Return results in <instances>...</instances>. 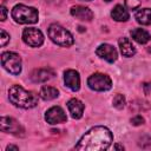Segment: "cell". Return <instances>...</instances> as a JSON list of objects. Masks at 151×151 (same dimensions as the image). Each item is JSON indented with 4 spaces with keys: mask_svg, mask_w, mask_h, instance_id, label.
Here are the masks:
<instances>
[{
    "mask_svg": "<svg viewBox=\"0 0 151 151\" xmlns=\"http://www.w3.org/2000/svg\"><path fill=\"white\" fill-rule=\"evenodd\" d=\"M67 109L72 116V118L74 119H79L83 117V112H84V104L76 98H72L67 101Z\"/></svg>",
    "mask_w": 151,
    "mask_h": 151,
    "instance_id": "5bb4252c",
    "label": "cell"
},
{
    "mask_svg": "<svg viewBox=\"0 0 151 151\" xmlns=\"http://www.w3.org/2000/svg\"><path fill=\"white\" fill-rule=\"evenodd\" d=\"M39 96L45 100H52L59 96V91L52 86H42L39 92Z\"/></svg>",
    "mask_w": 151,
    "mask_h": 151,
    "instance_id": "d6986e66",
    "label": "cell"
},
{
    "mask_svg": "<svg viewBox=\"0 0 151 151\" xmlns=\"http://www.w3.org/2000/svg\"><path fill=\"white\" fill-rule=\"evenodd\" d=\"M113 140L111 131L105 126H94L88 130L76 145V150L101 151L110 147Z\"/></svg>",
    "mask_w": 151,
    "mask_h": 151,
    "instance_id": "6da1fadb",
    "label": "cell"
},
{
    "mask_svg": "<svg viewBox=\"0 0 151 151\" xmlns=\"http://www.w3.org/2000/svg\"><path fill=\"white\" fill-rule=\"evenodd\" d=\"M134 18L140 25H151V8H142L137 11Z\"/></svg>",
    "mask_w": 151,
    "mask_h": 151,
    "instance_id": "2e32d148",
    "label": "cell"
},
{
    "mask_svg": "<svg viewBox=\"0 0 151 151\" xmlns=\"http://www.w3.org/2000/svg\"><path fill=\"white\" fill-rule=\"evenodd\" d=\"M8 98L13 105L21 109H32L38 104V96L34 92L27 91L19 85H13L9 87Z\"/></svg>",
    "mask_w": 151,
    "mask_h": 151,
    "instance_id": "7a4b0ae2",
    "label": "cell"
},
{
    "mask_svg": "<svg viewBox=\"0 0 151 151\" xmlns=\"http://www.w3.org/2000/svg\"><path fill=\"white\" fill-rule=\"evenodd\" d=\"M131 37L138 44H146L150 40V34L147 31L143 28H134L131 31Z\"/></svg>",
    "mask_w": 151,
    "mask_h": 151,
    "instance_id": "ac0fdd59",
    "label": "cell"
},
{
    "mask_svg": "<svg viewBox=\"0 0 151 151\" xmlns=\"http://www.w3.org/2000/svg\"><path fill=\"white\" fill-rule=\"evenodd\" d=\"M45 119L48 124L54 125V124L65 123L67 120V116L60 106H53L47 110V112L45 114Z\"/></svg>",
    "mask_w": 151,
    "mask_h": 151,
    "instance_id": "9c48e42d",
    "label": "cell"
},
{
    "mask_svg": "<svg viewBox=\"0 0 151 151\" xmlns=\"http://www.w3.org/2000/svg\"><path fill=\"white\" fill-rule=\"evenodd\" d=\"M96 53H97L98 57L105 59L109 63L116 61L117 60V57H118L117 50L112 45H109V44H101V45H99L98 48L96 50Z\"/></svg>",
    "mask_w": 151,
    "mask_h": 151,
    "instance_id": "30bf717a",
    "label": "cell"
},
{
    "mask_svg": "<svg viewBox=\"0 0 151 151\" xmlns=\"http://www.w3.org/2000/svg\"><path fill=\"white\" fill-rule=\"evenodd\" d=\"M105 1H106V2H110V1H112V0H105Z\"/></svg>",
    "mask_w": 151,
    "mask_h": 151,
    "instance_id": "4316f807",
    "label": "cell"
},
{
    "mask_svg": "<svg viewBox=\"0 0 151 151\" xmlns=\"http://www.w3.org/2000/svg\"><path fill=\"white\" fill-rule=\"evenodd\" d=\"M114 149H117V150H124V147H123V146H120V145H118V144H117V145H114Z\"/></svg>",
    "mask_w": 151,
    "mask_h": 151,
    "instance_id": "484cf974",
    "label": "cell"
},
{
    "mask_svg": "<svg viewBox=\"0 0 151 151\" xmlns=\"http://www.w3.org/2000/svg\"><path fill=\"white\" fill-rule=\"evenodd\" d=\"M111 17H112V19H114L116 21H126V20L130 18L127 9H125V7H123L122 5L114 6V8H113L112 12H111Z\"/></svg>",
    "mask_w": 151,
    "mask_h": 151,
    "instance_id": "e0dca14e",
    "label": "cell"
},
{
    "mask_svg": "<svg viewBox=\"0 0 151 151\" xmlns=\"http://www.w3.org/2000/svg\"><path fill=\"white\" fill-rule=\"evenodd\" d=\"M6 150L8 151V150H19V147L18 146H14V145H8L7 147H6Z\"/></svg>",
    "mask_w": 151,
    "mask_h": 151,
    "instance_id": "d4e9b609",
    "label": "cell"
},
{
    "mask_svg": "<svg viewBox=\"0 0 151 151\" xmlns=\"http://www.w3.org/2000/svg\"><path fill=\"white\" fill-rule=\"evenodd\" d=\"M54 71L51 68H38L31 73V80L34 83H45L53 78Z\"/></svg>",
    "mask_w": 151,
    "mask_h": 151,
    "instance_id": "4fadbf2b",
    "label": "cell"
},
{
    "mask_svg": "<svg viewBox=\"0 0 151 151\" xmlns=\"http://www.w3.org/2000/svg\"><path fill=\"white\" fill-rule=\"evenodd\" d=\"M1 65L11 74H19L21 72V58L14 52H4L1 54Z\"/></svg>",
    "mask_w": 151,
    "mask_h": 151,
    "instance_id": "5b68a950",
    "label": "cell"
},
{
    "mask_svg": "<svg viewBox=\"0 0 151 151\" xmlns=\"http://www.w3.org/2000/svg\"><path fill=\"white\" fill-rule=\"evenodd\" d=\"M48 37L51 38V40L59 45V46H64V47H68L71 45H73L74 39L72 37V34L64 28L63 26L58 25V24H52L48 27Z\"/></svg>",
    "mask_w": 151,
    "mask_h": 151,
    "instance_id": "277c9868",
    "label": "cell"
},
{
    "mask_svg": "<svg viewBox=\"0 0 151 151\" xmlns=\"http://www.w3.org/2000/svg\"><path fill=\"white\" fill-rule=\"evenodd\" d=\"M0 34H1V38H0V45H1V46H5V45L9 41V34H8L5 29H1V31H0Z\"/></svg>",
    "mask_w": 151,
    "mask_h": 151,
    "instance_id": "7402d4cb",
    "label": "cell"
},
{
    "mask_svg": "<svg viewBox=\"0 0 151 151\" xmlns=\"http://www.w3.org/2000/svg\"><path fill=\"white\" fill-rule=\"evenodd\" d=\"M131 124L137 126V125H140V124H144V118L142 116H136L131 119Z\"/></svg>",
    "mask_w": 151,
    "mask_h": 151,
    "instance_id": "603a6c76",
    "label": "cell"
},
{
    "mask_svg": "<svg viewBox=\"0 0 151 151\" xmlns=\"http://www.w3.org/2000/svg\"><path fill=\"white\" fill-rule=\"evenodd\" d=\"M87 85L91 90L94 91H107L112 86V80L109 76L103 74V73H94L88 77L87 79Z\"/></svg>",
    "mask_w": 151,
    "mask_h": 151,
    "instance_id": "8992f818",
    "label": "cell"
},
{
    "mask_svg": "<svg viewBox=\"0 0 151 151\" xmlns=\"http://www.w3.org/2000/svg\"><path fill=\"white\" fill-rule=\"evenodd\" d=\"M22 40L31 47H39L44 42V34L38 28L28 27L22 32Z\"/></svg>",
    "mask_w": 151,
    "mask_h": 151,
    "instance_id": "52a82bcc",
    "label": "cell"
},
{
    "mask_svg": "<svg viewBox=\"0 0 151 151\" xmlns=\"http://www.w3.org/2000/svg\"><path fill=\"white\" fill-rule=\"evenodd\" d=\"M84 1H91V0H84Z\"/></svg>",
    "mask_w": 151,
    "mask_h": 151,
    "instance_id": "83f0119b",
    "label": "cell"
},
{
    "mask_svg": "<svg viewBox=\"0 0 151 151\" xmlns=\"http://www.w3.org/2000/svg\"><path fill=\"white\" fill-rule=\"evenodd\" d=\"M38 9L25 5H15L12 9V18L18 24H35L38 21Z\"/></svg>",
    "mask_w": 151,
    "mask_h": 151,
    "instance_id": "3957f363",
    "label": "cell"
},
{
    "mask_svg": "<svg viewBox=\"0 0 151 151\" xmlns=\"http://www.w3.org/2000/svg\"><path fill=\"white\" fill-rule=\"evenodd\" d=\"M112 103H113V106L116 109L120 110V109H123L125 106V97L123 94H116Z\"/></svg>",
    "mask_w": 151,
    "mask_h": 151,
    "instance_id": "ffe728a7",
    "label": "cell"
},
{
    "mask_svg": "<svg viewBox=\"0 0 151 151\" xmlns=\"http://www.w3.org/2000/svg\"><path fill=\"white\" fill-rule=\"evenodd\" d=\"M0 13H1L0 20H1V21H4V20L6 19V15H7V9H6V7H5V6H1V7H0Z\"/></svg>",
    "mask_w": 151,
    "mask_h": 151,
    "instance_id": "cb8c5ba5",
    "label": "cell"
},
{
    "mask_svg": "<svg viewBox=\"0 0 151 151\" xmlns=\"http://www.w3.org/2000/svg\"><path fill=\"white\" fill-rule=\"evenodd\" d=\"M71 14L76 19H79L81 21H91L93 19V12L88 7L80 6V5L73 6L71 8Z\"/></svg>",
    "mask_w": 151,
    "mask_h": 151,
    "instance_id": "7c38bea8",
    "label": "cell"
},
{
    "mask_svg": "<svg viewBox=\"0 0 151 151\" xmlns=\"http://www.w3.org/2000/svg\"><path fill=\"white\" fill-rule=\"evenodd\" d=\"M0 125H1V131H4V132H8V133H12V134L18 136V137H19V136L22 137V136L25 134L24 127H22L14 118L2 116V117H1Z\"/></svg>",
    "mask_w": 151,
    "mask_h": 151,
    "instance_id": "ba28073f",
    "label": "cell"
},
{
    "mask_svg": "<svg viewBox=\"0 0 151 151\" xmlns=\"http://www.w3.org/2000/svg\"><path fill=\"white\" fill-rule=\"evenodd\" d=\"M64 81H65V85L72 91H78L80 88V77H79V73L74 70H67L65 72Z\"/></svg>",
    "mask_w": 151,
    "mask_h": 151,
    "instance_id": "8fae6325",
    "label": "cell"
},
{
    "mask_svg": "<svg viewBox=\"0 0 151 151\" xmlns=\"http://www.w3.org/2000/svg\"><path fill=\"white\" fill-rule=\"evenodd\" d=\"M118 44H119L120 52H122V54L124 57H132V55H134L136 48H134L133 44L130 41L129 38H125V37L120 38L119 41H118Z\"/></svg>",
    "mask_w": 151,
    "mask_h": 151,
    "instance_id": "9a60e30c",
    "label": "cell"
},
{
    "mask_svg": "<svg viewBox=\"0 0 151 151\" xmlns=\"http://www.w3.org/2000/svg\"><path fill=\"white\" fill-rule=\"evenodd\" d=\"M140 5V0H125V6L129 9H136Z\"/></svg>",
    "mask_w": 151,
    "mask_h": 151,
    "instance_id": "44dd1931",
    "label": "cell"
}]
</instances>
